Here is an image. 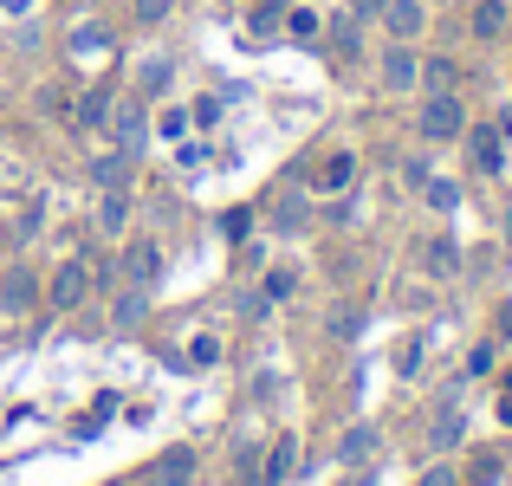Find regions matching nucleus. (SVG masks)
<instances>
[{
    "label": "nucleus",
    "instance_id": "nucleus-1",
    "mask_svg": "<svg viewBox=\"0 0 512 486\" xmlns=\"http://www.w3.org/2000/svg\"><path fill=\"white\" fill-rule=\"evenodd\" d=\"M415 130H422L428 143H461V130H467L461 98H454V91H428V104H422V117H415Z\"/></svg>",
    "mask_w": 512,
    "mask_h": 486
},
{
    "label": "nucleus",
    "instance_id": "nucleus-2",
    "mask_svg": "<svg viewBox=\"0 0 512 486\" xmlns=\"http://www.w3.org/2000/svg\"><path fill=\"white\" fill-rule=\"evenodd\" d=\"M85 299H91V266L65 260L59 273H52V286H46V305H52V312H78Z\"/></svg>",
    "mask_w": 512,
    "mask_h": 486
},
{
    "label": "nucleus",
    "instance_id": "nucleus-3",
    "mask_svg": "<svg viewBox=\"0 0 512 486\" xmlns=\"http://www.w3.org/2000/svg\"><path fill=\"white\" fill-rule=\"evenodd\" d=\"M383 33L389 39H402V46H409V39H422V26H428V7L422 0H383Z\"/></svg>",
    "mask_w": 512,
    "mask_h": 486
},
{
    "label": "nucleus",
    "instance_id": "nucleus-4",
    "mask_svg": "<svg viewBox=\"0 0 512 486\" xmlns=\"http://www.w3.org/2000/svg\"><path fill=\"white\" fill-rule=\"evenodd\" d=\"M461 137H467V156H474V169H480V175H500V169H506V137H500L493 124L461 130Z\"/></svg>",
    "mask_w": 512,
    "mask_h": 486
},
{
    "label": "nucleus",
    "instance_id": "nucleus-5",
    "mask_svg": "<svg viewBox=\"0 0 512 486\" xmlns=\"http://www.w3.org/2000/svg\"><path fill=\"white\" fill-rule=\"evenodd\" d=\"M124 279L150 292L156 279H163V247H156V240H130V253H124Z\"/></svg>",
    "mask_w": 512,
    "mask_h": 486
},
{
    "label": "nucleus",
    "instance_id": "nucleus-6",
    "mask_svg": "<svg viewBox=\"0 0 512 486\" xmlns=\"http://www.w3.org/2000/svg\"><path fill=\"white\" fill-rule=\"evenodd\" d=\"M33 305H39V279L26 273V266H7V273H0V312L20 318V312H33Z\"/></svg>",
    "mask_w": 512,
    "mask_h": 486
},
{
    "label": "nucleus",
    "instance_id": "nucleus-7",
    "mask_svg": "<svg viewBox=\"0 0 512 486\" xmlns=\"http://www.w3.org/2000/svg\"><path fill=\"white\" fill-rule=\"evenodd\" d=\"M111 137L124 156L143 150V137H150V117H143V104H111Z\"/></svg>",
    "mask_w": 512,
    "mask_h": 486
},
{
    "label": "nucleus",
    "instance_id": "nucleus-8",
    "mask_svg": "<svg viewBox=\"0 0 512 486\" xmlns=\"http://www.w3.org/2000/svg\"><path fill=\"white\" fill-rule=\"evenodd\" d=\"M415 85H422V59L396 39V46L383 52V91H415Z\"/></svg>",
    "mask_w": 512,
    "mask_h": 486
},
{
    "label": "nucleus",
    "instance_id": "nucleus-9",
    "mask_svg": "<svg viewBox=\"0 0 512 486\" xmlns=\"http://www.w3.org/2000/svg\"><path fill=\"white\" fill-rule=\"evenodd\" d=\"M143 486H195V448H169L163 461L143 474Z\"/></svg>",
    "mask_w": 512,
    "mask_h": 486
},
{
    "label": "nucleus",
    "instance_id": "nucleus-10",
    "mask_svg": "<svg viewBox=\"0 0 512 486\" xmlns=\"http://www.w3.org/2000/svg\"><path fill=\"white\" fill-rule=\"evenodd\" d=\"M98 227H104L111 240L130 227V195H124V188H104V201H98Z\"/></svg>",
    "mask_w": 512,
    "mask_h": 486
},
{
    "label": "nucleus",
    "instance_id": "nucleus-11",
    "mask_svg": "<svg viewBox=\"0 0 512 486\" xmlns=\"http://www.w3.org/2000/svg\"><path fill=\"white\" fill-rule=\"evenodd\" d=\"M91 182H98V188H124V182H130V156H124V150L91 156Z\"/></svg>",
    "mask_w": 512,
    "mask_h": 486
},
{
    "label": "nucleus",
    "instance_id": "nucleus-12",
    "mask_svg": "<svg viewBox=\"0 0 512 486\" xmlns=\"http://www.w3.org/2000/svg\"><path fill=\"white\" fill-rule=\"evenodd\" d=\"M506 33V0H480L474 7V39H500Z\"/></svg>",
    "mask_w": 512,
    "mask_h": 486
},
{
    "label": "nucleus",
    "instance_id": "nucleus-13",
    "mask_svg": "<svg viewBox=\"0 0 512 486\" xmlns=\"http://www.w3.org/2000/svg\"><path fill=\"white\" fill-rule=\"evenodd\" d=\"M370 454H376V428H350V435L338 441V461H350V467L370 461Z\"/></svg>",
    "mask_w": 512,
    "mask_h": 486
},
{
    "label": "nucleus",
    "instance_id": "nucleus-14",
    "mask_svg": "<svg viewBox=\"0 0 512 486\" xmlns=\"http://www.w3.org/2000/svg\"><path fill=\"white\" fill-rule=\"evenodd\" d=\"M292 474V441H273V454H266V474H260V486H279Z\"/></svg>",
    "mask_w": 512,
    "mask_h": 486
},
{
    "label": "nucleus",
    "instance_id": "nucleus-15",
    "mask_svg": "<svg viewBox=\"0 0 512 486\" xmlns=\"http://www.w3.org/2000/svg\"><path fill=\"white\" fill-rule=\"evenodd\" d=\"M350 175H357V156H344V150H338V156L325 162V169H318V188H344Z\"/></svg>",
    "mask_w": 512,
    "mask_h": 486
},
{
    "label": "nucleus",
    "instance_id": "nucleus-16",
    "mask_svg": "<svg viewBox=\"0 0 512 486\" xmlns=\"http://www.w3.org/2000/svg\"><path fill=\"white\" fill-rule=\"evenodd\" d=\"M292 286H299L292 273H266V292L253 299V312H260V305H279V299H292Z\"/></svg>",
    "mask_w": 512,
    "mask_h": 486
},
{
    "label": "nucleus",
    "instance_id": "nucleus-17",
    "mask_svg": "<svg viewBox=\"0 0 512 486\" xmlns=\"http://www.w3.org/2000/svg\"><path fill=\"white\" fill-rule=\"evenodd\" d=\"M72 46L85 52V59H91V52L104 59V52H111V33H104V26H78V33H72Z\"/></svg>",
    "mask_w": 512,
    "mask_h": 486
},
{
    "label": "nucleus",
    "instance_id": "nucleus-18",
    "mask_svg": "<svg viewBox=\"0 0 512 486\" xmlns=\"http://www.w3.org/2000/svg\"><path fill=\"white\" fill-rule=\"evenodd\" d=\"M78 117H85V124L104 137V130H111V98H104V91H91V98H85V111H78Z\"/></svg>",
    "mask_w": 512,
    "mask_h": 486
},
{
    "label": "nucleus",
    "instance_id": "nucleus-19",
    "mask_svg": "<svg viewBox=\"0 0 512 486\" xmlns=\"http://www.w3.org/2000/svg\"><path fill=\"white\" fill-rule=\"evenodd\" d=\"M454 441H461V415H454V409H441V415H435V448L448 454Z\"/></svg>",
    "mask_w": 512,
    "mask_h": 486
},
{
    "label": "nucleus",
    "instance_id": "nucleus-20",
    "mask_svg": "<svg viewBox=\"0 0 512 486\" xmlns=\"http://www.w3.org/2000/svg\"><path fill=\"white\" fill-rule=\"evenodd\" d=\"M422 78H428V91H454V59H428Z\"/></svg>",
    "mask_w": 512,
    "mask_h": 486
},
{
    "label": "nucleus",
    "instance_id": "nucleus-21",
    "mask_svg": "<svg viewBox=\"0 0 512 486\" xmlns=\"http://www.w3.org/2000/svg\"><path fill=\"white\" fill-rule=\"evenodd\" d=\"M188 363H195V370L221 363V344H214V337H188Z\"/></svg>",
    "mask_w": 512,
    "mask_h": 486
},
{
    "label": "nucleus",
    "instance_id": "nucleus-22",
    "mask_svg": "<svg viewBox=\"0 0 512 486\" xmlns=\"http://www.w3.org/2000/svg\"><path fill=\"white\" fill-rule=\"evenodd\" d=\"M111 318H117V324H137V318H143V286H124V299H117Z\"/></svg>",
    "mask_w": 512,
    "mask_h": 486
},
{
    "label": "nucleus",
    "instance_id": "nucleus-23",
    "mask_svg": "<svg viewBox=\"0 0 512 486\" xmlns=\"http://www.w3.org/2000/svg\"><path fill=\"white\" fill-rule=\"evenodd\" d=\"M428 266H435V273H454V240H428Z\"/></svg>",
    "mask_w": 512,
    "mask_h": 486
},
{
    "label": "nucleus",
    "instance_id": "nucleus-24",
    "mask_svg": "<svg viewBox=\"0 0 512 486\" xmlns=\"http://www.w3.org/2000/svg\"><path fill=\"white\" fill-rule=\"evenodd\" d=\"M279 13H286V7H279V0H266V7L253 13V33H279Z\"/></svg>",
    "mask_w": 512,
    "mask_h": 486
},
{
    "label": "nucleus",
    "instance_id": "nucleus-25",
    "mask_svg": "<svg viewBox=\"0 0 512 486\" xmlns=\"http://www.w3.org/2000/svg\"><path fill=\"white\" fill-rule=\"evenodd\" d=\"M214 117H221V98H195V111H188V124H201V130H208Z\"/></svg>",
    "mask_w": 512,
    "mask_h": 486
},
{
    "label": "nucleus",
    "instance_id": "nucleus-26",
    "mask_svg": "<svg viewBox=\"0 0 512 486\" xmlns=\"http://www.w3.org/2000/svg\"><path fill=\"white\" fill-rule=\"evenodd\" d=\"M169 7H175V0H137V20L156 26V20H169Z\"/></svg>",
    "mask_w": 512,
    "mask_h": 486
},
{
    "label": "nucleus",
    "instance_id": "nucleus-27",
    "mask_svg": "<svg viewBox=\"0 0 512 486\" xmlns=\"http://www.w3.org/2000/svg\"><path fill=\"white\" fill-rule=\"evenodd\" d=\"M286 26H292L299 39H312V33H318V13H312V7H292V20H286Z\"/></svg>",
    "mask_w": 512,
    "mask_h": 486
},
{
    "label": "nucleus",
    "instance_id": "nucleus-28",
    "mask_svg": "<svg viewBox=\"0 0 512 486\" xmlns=\"http://www.w3.org/2000/svg\"><path fill=\"white\" fill-rule=\"evenodd\" d=\"M428 188V201H435V208H454V201H461V188L454 182H422Z\"/></svg>",
    "mask_w": 512,
    "mask_h": 486
},
{
    "label": "nucleus",
    "instance_id": "nucleus-29",
    "mask_svg": "<svg viewBox=\"0 0 512 486\" xmlns=\"http://www.w3.org/2000/svg\"><path fill=\"white\" fill-rule=\"evenodd\" d=\"M156 130H163V137H182V130H188V111H163V117H156Z\"/></svg>",
    "mask_w": 512,
    "mask_h": 486
},
{
    "label": "nucleus",
    "instance_id": "nucleus-30",
    "mask_svg": "<svg viewBox=\"0 0 512 486\" xmlns=\"http://www.w3.org/2000/svg\"><path fill=\"white\" fill-rule=\"evenodd\" d=\"M396 370H402V376H415V370H422V344H402V357H396Z\"/></svg>",
    "mask_w": 512,
    "mask_h": 486
},
{
    "label": "nucleus",
    "instance_id": "nucleus-31",
    "mask_svg": "<svg viewBox=\"0 0 512 486\" xmlns=\"http://www.w3.org/2000/svg\"><path fill=\"white\" fill-rule=\"evenodd\" d=\"M338 52H357V20H338Z\"/></svg>",
    "mask_w": 512,
    "mask_h": 486
},
{
    "label": "nucleus",
    "instance_id": "nucleus-32",
    "mask_svg": "<svg viewBox=\"0 0 512 486\" xmlns=\"http://www.w3.org/2000/svg\"><path fill=\"white\" fill-rule=\"evenodd\" d=\"M422 486H454V474H448V467H428V474H422Z\"/></svg>",
    "mask_w": 512,
    "mask_h": 486
},
{
    "label": "nucleus",
    "instance_id": "nucleus-33",
    "mask_svg": "<svg viewBox=\"0 0 512 486\" xmlns=\"http://www.w3.org/2000/svg\"><path fill=\"white\" fill-rule=\"evenodd\" d=\"M0 13H13V20H20V13H33V0H0Z\"/></svg>",
    "mask_w": 512,
    "mask_h": 486
},
{
    "label": "nucleus",
    "instance_id": "nucleus-34",
    "mask_svg": "<svg viewBox=\"0 0 512 486\" xmlns=\"http://www.w3.org/2000/svg\"><path fill=\"white\" fill-rule=\"evenodd\" d=\"M500 422L512 428V389H506V396H500Z\"/></svg>",
    "mask_w": 512,
    "mask_h": 486
},
{
    "label": "nucleus",
    "instance_id": "nucleus-35",
    "mask_svg": "<svg viewBox=\"0 0 512 486\" xmlns=\"http://www.w3.org/2000/svg\"><path fill=\"white\" fill-rule=\"evenodd\" d=\"M506 39H512V7H506Z\"/></svg>",
    "mask_w": 512,
    "mask_h": 486
},
{
    "label": "nucleus",
    "instance_id": "nucleus-36",
    "mask_svg": "<svg viewBox=\"0 0 512 486\" xmlns=\"http://www.w3.org/2000/svg\"><path fill=\"white\" fill-rule=\"evenodd\" d=\"M279 7H292V0H279Z\"/></svg>",
    "mask_w": 512,
    "mask_h": 486
}]
</instances>
